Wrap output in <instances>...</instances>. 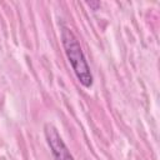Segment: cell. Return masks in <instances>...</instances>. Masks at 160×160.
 Here are the masks:
<instances>
[{
    "instance_id": "7a4b0ae2",
    "label": "cell",
    "mask_w": 160,
    "mask_h": 160,
    "mask_svg": "<svg viewBox=\"0 0 160 160\" xmlns=\"http://www.w3.org/2000/svg\"><path fill=\"white\" fill-rule=\"evenodd\" d=\"M44 134L48 141V145L55 158V160H74L72 155L70 154V150L68 149V146L65 145V142L62 141L61 136L59 135L56 128L48 122L44 126Z\"/></svg>"
},
{
    "instance_id": "3957f363",
    "label": "cell",
    "mask_w": 160,
    "mask_h": 160,
    "mask_svg": "<svg viewBox=\"0 0 160 160\" xmlns=\"http://www.w3.org/2000/svg\"><path fill=\"white\" fill-rule=\"evenodd\" d=\"M88 5H89V6H94V9L96 10V8H98L100 4H99V2H88Z\"/></svg>"
},
{
    "instance_id": "6da1fadb",
    "label": "cell",
    "mask_w": 160,
    "mask_h": 160,
    "mask_svg": "<svg viewBox=\"0 0 160 160\" xmlns=\"http://www.w3.org/2000/svg\"><path fill=\"white\" fill-rule=\"evenodd\" d=\"M61 40L65 49V54L76 78L85 88H90L92 85V75L90 72L89 64L81 50L79 40L76 39L74 32L66 26L61 28Z\"/></svg>"
}]
</instances>
